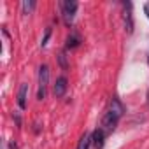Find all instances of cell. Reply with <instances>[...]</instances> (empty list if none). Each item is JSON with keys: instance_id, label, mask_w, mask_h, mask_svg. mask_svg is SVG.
Instances as JSON below:
<instances>
[{"instance_id": "6da1fadb", "label": "cell", "mask_w": 149, "mask_h": 149, "mask_svg": "<svg viewBox=\"0 0 149 149\" xmlns=\"http://www.w3.org/2000/svg\"><path fill=\"white\" fill-rule=\"evenodd\" d=\"M47 83H49V67L42 65L39 68V91H37V98L44 100L46 93H47Z\"/></svg>"}, {"instance_id": "7a4b0ae2", "label": "cell", "mask_w": 149, "mask_h": 149, "mask_svg": "<svg viewBox=\"0 0 149 149\" xmlns=\"http://www.w3.org/2000/svg\"><path fill=\"white\" fill-rule=\"evenodd\" d=\"M76 11H77V2H74V0L61 2V16H63V21H65L67 26L72 25L74 16H76Z\"/></svg>"}, {"instance_id": "3957f363", "label": "cell", "mask_w": 149, "mask_h": 149, "mask_svg": "<svg viewBox=\"0 0 149 149\" xmlns=\"http://www.w3.org/2000/svg\"><path fill=\"white\" fill-rule=\"evenodd\" d=\"M118 119H119V116H116L114 112H111V111H107V112H105V116L102 118V126H100V128L105 132V135H107V133H111V132L116 128Z\"/></svg>"}, {"instance_id": "277c9868", "label": "cell", "mask_w": 149, "mask_h": 149, "mask_svg": "<svg viewBox=\"0 0 149 149\" xmlns=\"http://www.w3.org/2000/svg\"><path fill=\"white\" fill-rule=\"evenodd\" d=\"M91 142H93V147L95 149H102L104 144H105V132L102 128H97L91 133Z\"/></svg>"}, {"instance_id": "5b68a950", "label": "cell", "mask_w": 149, "mask_h": 149, "mask_svg": "<svg viewBox=\"0 0 149 149\" xmlns=\"http://www.w3.org/2000/svg\"><path fill=\"white\" fill-rule=\"evenodd\" d=\"M123 7H125V26H126V30H128V33H132V32H133V18H132V4H130V2H125V4H123Z\"/></svg>"}, {"instance_id": "8992f818", "label": "cell", "mask_w": 149, "mask_h": 149, "mask_svg": "<svg viewBox=\"0 0 149 149\" xmlns=\"http://www.w3.org/2000/svg\"><path fill=\"white\" fill-rule=\"evenodd\" d=\"M65 91H67V79L61 76V77L56 79V84H54V88H53V93H54V97L61 98V97L65 95Z\"/></svg>"}, {"instance_id": "52a82bcc", "label": "cell", "mask_w": 149, "mask_h": 149, "mask_svg": "<svg viewBox=\"0 0 149 149\" xmlns=\"http://www.w3.org/2000/svg\"><path fill=\"white\" fill-rule=\"evenodd\" d=\"M26 98H28V84H21L19 93H18V105H19V109L26 107Z\"/></svg>"}, {"instance_id": "ba28073f", "label": "cell", "mask_w": 149, "mask_h": 149, "mask_svg": "<svg viewBox=\"0 0 149 149\" xmlns=\"http://www.w3.org/2000/svg\"><path fill=\"white\" fill-rule=\"evenodd\" d=\"M109 111L121 118V116H123V112H125V107H123V104L119 102V98H116V97H114V98L111 100V107H109Z\"/></svg>"}, {"instance_id": "9c48e42d", "label": "cell", "mask_w": 149, "mask_h": 149, "mask_svg": "<svg viewBox=\"0 0 149 149\" xmlns=\"http://www.w3.org/2000/svg\"><path fill=\"white\" fill-rule=\"evenodd\" d=\"M91 144H93V142H91V133H84V135L81 137L79 144H77V149H90Z\"/></svg>"}, {"instance_id": "30bf717a", "label": "cell", "mask_w": 149, "mask_h": 149, "mask_svg": "<svg viewBox=\"0 0 149 149\" xmlns=\"http://www.w3.org/2000/svg\"><path fill=\"white\" fill-rule=\"evenodd\" d=\"M79 44H81V40H79L77 35H70L67 39V49H74V47H77Z\"/></svg>"}, {"instance_id": "8fae6325", "label": "cell", "mask_w": 149, "mask_h": 149, "mask_svg": "<svg viewBox=\"0 0 149 149\" xmlns=\"http://www.w3.org/2000/svg\"><path fill=\"white\" fill-rule=\"evenodd\" d=\"M33 9H35V2H28V0H25V2H23V13L25 14L32 13Z\"/></svg>"}, {"instance_id": "7c38bea8", "label": "cell", "mask_w": 149, "mask_h": 149, "mask_svg": "<svg viewBox=\"0 0 149 149\" xmlns=\"http://www.w3.org/2000/svg\"><path fill=\"white\" fill-rule=\"evenodd\" d=\"M49 37H51V28H46V33H44V39H42V42H40V46L44 47L46 44H47V40H49Z\"/></svg>"}, {"instance_id": "4fadbf2b", "label": "cell", "mask_w": 149, "mask_h": 149, "mask_svg": "<svg viewBox=\"0 0 149 149\" xmlns=\"http://www.w3.org/2000/svg\"><path fill=\"white\" fill-rule=\"evenodd\" d=\"M60 65H61V68H63V70H67V67H68V65H67V56H65V53H61V54H60Z\"/></svg>"}, {"instance_id": "5bb4252c", "label": "cell", "mask_w": 149, "mask_h": 149, "mask_svg": "<svg viewBox=\"0 0 149 149\" xmlns=\"http://www.w3.org/2000/svg\"><path fill=\"white\" fill-rule=\"evenodd\" d=\"M144 13H146V14H147V18H149V2L144 6Z\"/></svg>"}, {"instance_id": "9a60e30c", "label": "cell", "mask_w": 149, "mask_h": 149, "mask_svg": "<svg viewBox=\"0 0 149 149\" xmlns=\"http://www.w3.org/2000/svg\"><path fill=\"white\" fill-rule=\"evenodd\" d=\"M147 98H149V93H147Z\"/></svg>"}, {"instance_id": "2e32d148", "label": "cell", "mask_w": 149, "mask_h": 149, "mask_svg": "<svg viewBox=\"0 0 149 149\" xmlns=\"http://www.w3.org/2000/svg\"><path fill=\"white\" fill-rule=\"evenodd\" d=\"M147 63H149V58H147Z\"/></svg>"}]
</instances>
